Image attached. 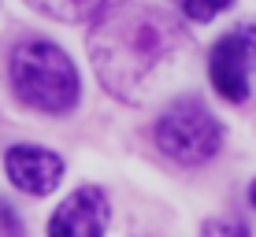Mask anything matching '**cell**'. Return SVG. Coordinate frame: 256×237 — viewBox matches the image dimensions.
Masks as SVG:
<instances>
[{"instance_id":"cell-1","label":"cell","mask_w":256,"mask_h":237,"mask_svg":"<svg viewBox=\"0 0 256 237\" xmlns=\"http://www.w3.org/2000/svg\"><path fill=\"white\" fill-rule=\"evenodd\" d=\"M178 45V26L164 11L134 0L112 4L96 15L90 30V59L104 89L122 100H141L152 74Z\"/></svg>"},{"instance_id":"cell-2","label":"cell","mask_w":256,"mask_h":237,"mask_svg":"<svg viewBox=\"0 0 256 237\" xmlns=\"http://www.w3.org/2000/svg\"><path fill=\"white\" fill-rule=\"evenodd\" d=\"M8 74H12L15 96L26 108L45 111V115H67L78 104V93H82L70 56L45 37H30L22 45H15Z\"/></svg>"},{"instance_id":"cell-3","label":"cell","mask_w":256,"mask_h":237,"mask_svg":"<svg viewBox=\"0 0 256 237\" xmlns=\"http://www.w3.org/2000/svg\"><path fill=\"white\" fill-rule=\"evenodd\" d=\"M156 145L164 156H171L182 167H197L208 163L223 145V126L219 119L208 111L204 100L197 96H182L160 115L156 122Z\"/></svg>"},{"instance_id":"cell-4","label":"cell","mask_w":256,"mask_h":237,"mask_svg":"<svg viewBox=\"0 0 256 237\" xmlns=\"http://www.w3.org/2000/svg\"><path fill=\"white\" fill-rule=\"evenodd\" d=\"M108 197L100 186H78L48 219V237H104L108 230Z\"/></svg>"},{"instance_id":"cell-5","label":"cell","mask_w":256,"mask_h":237,"mask_svg":"<svg viewBox=\"0 0 256 237\" xmlns=\"http://www.w3.org/2000/svg\"><path fill=\"white\" fill-rule=\"evenodd\" d=\"M4 171H8V182L19 193L48 197L60 186V178H64V160L56 152H48V148H38V145H15L4 156Z\"/></svg>"},{"instance_id":"cell-6","label":"cell","mask_w":256,"mask_h":237,"mask_svg":"<svg viewBox=\"0 0 256 237\" xmlns=\"http://www.w3.org/2000/svg\"><path fill=\"white\" fill-rule=\"evenodd\" d=\"M249 48H245L242 33L230 30L226 37H219L212 45V56H208V78L216 85V93L230 104H242L249 96Z\"/></svg>"},{"instance_id":"cell-7","label":"cell","mask_w":256,"mask_h":237,"mask_svg":"<svg viewBox=\"0 0 256 237\" xmlns=\"http://www.w3.org/2000/svg\"><path fill=\"white\" fill-rule=\"evenodd\" d=\"M26 4L60 22H86L93 15H100L108 7V0H26Z\"/></svg>"},{"instance_id":"cell-8","label":"cell","mask_w":256,"mask_h":237,"mask_svg":"<svg viewBox=\"0 0 256 237\" xmlns=\"http://www.w3.org/2000/svg\"><path fill=\"white\" fill-rule=\"evenodd\" d=\"M234 0H182V11L190 15L193 22H212L219 11H226Z\"/></svg>"},{"instance_id":"cell-9","label":"cell","mask_w":256,"mask_h":237,"mask_svg":"<svg viewBox=\"0 0 256 237\" xmlns=\"http://www.w3.org/2000/svg\"><path fill=\"white\" fill-rule=\"evenodd\" d=\"M200 237H249V230L242 223H230V219H212L200 230Z\"/></svg>"},{"instance_id":"cell-10","label":"cell","mask_w":256,"mask_h":237,"mask_svg":"<svg viewBox=\"0 0 256 237\" xmlns=\"http://www.w3.org/2000/svg\"><path fill=\"white\" fill-rule=\"evenodd\" d=\"M238 33H242L245 48H249V56H252V63H256V19L252 22H242V26H238Z\"/></svg>"},{"instance_id":"cell-11","label":"cell","mask_w":256,"mask_h":237,"mask_svg":"<svg viewBox=\"0 0 256 237\" xmlns=\"http://www.w3.org/2000/svg\"><path fill=\"white\" fill-rule=\"evenodd\" d=\"M249 200H252V208H256V182L249 186Z\"/></svg>"}]
</instances>
